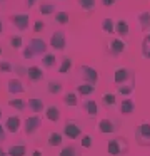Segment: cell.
I'll return each instance as SVG.
<instances>
[{
	"mask_svg": "<svg viewBox=\"0 0 150 156\" xmlns=\"http://www.w3.org/2000/svg\"><path fill=\"white\" fill-rule=\"evenodd\" d=\"M102 30L105 32V34H108V35L115 34V22H113V19H110V17L103 19L102 20Z\"/></svg>",
	"mask_w": 150,
	"mask_h": 156,
	"instance_id": "obj_29",
	"label": "cell"
},
{
	"mask_svg": "<svg viewBox=\"0 0 150 156\" xmlns=\"http://www.w3.org/2000/svg\"><path fill=\"white\" fill-rule=\"evenodd\" d=\"M22 55H23V59H33V57H35V54H33V51H32L30 45H23Z\"/></svg>",
	"mask_w": 150,
	"mask_h": 156,
	"instance_id": "obj_41",
	"label": "cell"
},
{
	"mask_svg": "<svg viewBox=\"0 0 150 156\" xmlns=\"http://www.w3.org/2000/svg\"><path fill=\"white\" fill-rule=\"evenodd\" d=\"M2 114H3V112H2V108H0V119H2Z\"/></svg>",
	"mask_w": 150,
	"mask_h": 156,
	"instance_id": "obj_49",
	"label": "cell"
},
{
	"mask_svg": "<svg viewBox=\"0 0 150 156\" xmlns=\"http://www.w3.org/2000/svg\"><path fill=\"white\" fill-rule=\"evenodd\" d=\"M5 139H7V129H5V126L0 124V143H3Z\"/></svg>",
	"mask_w": 150,
	"mask_h": 156,
	"instance_id": "obj_43",
	"label": "cell"
},
{
	"mask_svg": "<svg viewBox=\"0 0 150 156\" xmlns=\"http://www.w3.org/2000/svg\"><path fill=\"white\" fill-rule=\"evenodd\" d=\"M3 32V22H2V19H0V34Z\"/></svg>",
	"mask_w": 150,
	"mask_h": 156,
	"instance_id": "obj_48",
	"label": "cell"
},
{
	"mask_svg": "<svg viewBox=\"0 0 150 156\" xmlns=\"http://www.w3.org/2000/svg\"><path fill=\"white\" fill-rule=\"evenodd\" d=\"M80 144H82V148H85V149L92 148V136L90 134H82L80 136Z\"/></svg>",
	"mask_w": 150,
	"mask_h": 156,
	"instance_id": "obj_38",
	"label": "cell"
},
{
	"mask_svg": "<svg viewBox=\"0 0 150 156\" xmlns=\"http://www.w3.org/2000/svg\"><path fill=\"white\" fill-rule=\"evenodd\" d=\"M38 12L40 15H43V17H48V15H53L55 14V4L53 2H50V0H42L38 4Z\"/></svg>",
	"mask_w": 150,
	"mask_h": 156,
	"instance_id": "obj_18",
	"label": "cell"
},
{
	"mask_svg": "<svg viewBox=\"0 0 150 156\" xmlns=\"http://www.w3.org/2000/svg\"><path fill=\"white\" fill-rule=\"evenodd\" d=\"M72 67H73V61L68 57V55H65V57H62L58 72H60V74H67V72H70V69H72Z\"/></svg>",
	"mask_w": 150,
	"mask_h": 156,
	"instance_id": "obj_33",
	"label": "cell"
},
{
	"mask_svg": "<svg viewBox=\"0 0 150 156\" xmlns=\"http://www.w3.org/2000/svg\"><path fill=\"white\" fill-rule=\"evenodd\" d=\"M47 91L50 92L52 96H58V94H62V91H63V86H62V82L60 81H48L47 82Z\"/></svg>",
	"mask_w": 150,
	"mask_h": 156,
	"instance_id": "obj_25",
	"label": "cell"
},
{
	"mask_svg": "<svg viewBox=\"0 0 150 156\" xmlns=\"http://www.w3.org/2000/svg\"><path fill=\"white\" fill-rule=\"evenodd\" d=\"M0 55H2V45H0Z\"/></svg>",
	"mask_w": 150,
	"mask_h": 156,
	"instance_id": "obj_51",
	"label": "cell"
},
{
	"mask_svg": "<svg viewBox=\"0 0 150 156\" xmlns=\"http://www.w3.org/2000/svg\"><path fill=\"white\" fill-rule=\"evenodd\" d=\"M115 34L120 39H127L130 35V24L125 19H120V20L115 22Z\"/></svg>",
	"mask_w": 150,
	"mask_h": 156,
	"instance_id": "obj_15",
	"label": "cell"
},
{
	"mask_svg": "<svg viewBox=\"0 0 150 156\" xmlns=\"http://www.w3.org/2000/svg\"><path fill=\"white\" fill-rule=\"evenodd\" d=\"M63 104L68 106V108H75L77 104H78V98H77V92H67L65 96H63Z\"/></svg>",
	"mask_w": 150,
	"mask_h": 156,
	"instance_id": "obj_34",
	"label": "cell"
},
{
	"mask_svg": "<svg viewBox=\"0 0 150 156\" xmlns=\"http://www.w3.org/2000/svg\"><path fill=\"white\" fill-rule=\"evenodd\" d=\"M28 45L32 47L33 54H35V55H40V57L45 54V52H47V47H48V45H47V42L43 41V39H40V37H32V39L28 41Z\"/></svg>",
	"mask_w": 150,
	"mask_h": 156,
	"instance_id": "obj_14",
	"label": "cell"
},
{
	"mask_svg": "<svg viewBox=\"0 0 150 156\" xmlns=\"http://www.w3.org/2000/svg\"><path fill=\"white\" fill-rule=\"evenodd\" d=\"M7 92L12 96H18V94H23L25 92V86L20 79L13 77V79H8L7 81Z\"/></svg>",
	"mask_w": 150,
	"mask_h": 156,
	"instance_id": "obj_13",
	"label": "cell"
},
{
	"mask_svg": "<svg viewBox=\"0 0 150 156\" xmlns=\"http://www.w3.org/2000/svg\"><path fill=\"white\" fill-rule=\"evenodd\" d=\"M32 156H43V154H42V149H33V151H32Z\"/></svg>",
	"mask_w": 150,
	"mask_h": 156,
	"instance_id": "obj_46",
	"label": "cell"
},
{
	"mask_svg": "<svg viewBox=\"0 0 150 156\" xmlns=\"http://www.w3.org/2000/svg\"><path fill=\"white\" fill-rule=\"evenodd\" d=\"M40 128H42V119L37 114L30 116V118H27L25 121H23V131H25L27 136H33Z\"/></svg>",
	"mask_w": 150,
	"mask_h": 156,
	"instance_id": "obj_9",
	"label": "cell"
},
{
	"mask_svg": "<svg viewBox=\"0 0 150 156\" xmlns=\"http://www.w3.org/2000/svg\"><path fill=\"white\" fill-rule=\"evenodd\" d=\"M8 19L13 24V27H15L17 30H20V32L27 30L28 25H30V15L28 14H13V15H10Z\"/></svg>",
	"mask_w": 150,
	"mask_h": 156,
	"instance_id": "obj_10",
	"label": "cell"
},
{
	"mask_svg": "<svg viewBox=\"0 0 150 156\" xmlns=\"http://www.w3.org/2000/svg\"><path fill=\"white\" fill-rule=\"evenodd\" d=\"M78 76H80V79H82L83 82L95 84V86L98 84V79H100L98 71H97L95 67H92V66H88V64L78 66Z\"/></svg>",
	"mask_w": 150,
	"mask_h": 156,
	"instance_id": "obj_3",
	"label": "cell"
},
{
	"mask_svg": "<svg viewBox=\"0 0 150 156\" xmlns=\"http://www.w3.org/2000/svg\"><path fill=\"white\" fill-rule=\"evenodd\" d=\"M133 91H135V82H127V84L117 86V92L122 96H130Z\"/></svg>",
	"mask_w": 150,
	"mask_h": 156,
	"instance_id": "obj_31",
	"label": "cell"
},
{
	"mask_svg": "<svg viewBox=\"0 0 150 156\" xmlns=\"http://www.w3.org/2000/svg\"><path fill=\"white\" fill-rule=\"evenodd\" d=\"M0 156H8V151H7V149H3L2 146H0Z\"/></svg>",
	"mask_w": 150,
	"mask_h": 156,
	"instance_id": "obj_47",
	"label": "cell"
},
{
	"mask_svg": "<svg viewBox=\"0 0 150 156\" xmlns=\"http://www.w3.org/2000/svg\"><path fill=\"white\" fill-rule=\"evenodd\" d=\"M100 2H102L103 7H113L117 4V0H100Z\"/></svg>",
	"mask_w": 150,
	"mask_h": 156,
	"instance_id": "obj_44",
	"label": "cell"
},
{
	"mask_svg": "<svg viewBox=\"0 0 150 156\" xmlns=\"http://www.w3.org/2000/svg\"><path fill=\"white\" fill-rule=\"evenodd\" d=\"M0 72H3V74H10V72H13V66L10 64L8 61H0Z\"/></svg>",
	"mask_w": 150,
	"mask_h": 156,
	"instance_id": "obj_39",
	"label": "cell"
},
{
	"mask_svg": "<svg viewBox=\"0 0 150 156\" xmlns=\"http://www.w3.org/2000/svg\"><path fill=\"white\" fill-rule=\"evenodd\" d=\"M40 61H42V64H43V67H45V69H52L53 66L57 64V57L53 54H48V52H45Z\"/></svg>",
	"mask_w": 150,
	"mask_h": 156,
	"instance_id": "obj_32",
	"label": "cell"
},
{
	"mask_svg": "<svg viewBox=\"0 0 150 156\" xmlns=\"http://www.w3.org/2000/svg\"><path fill=\"white\" fill-rule=\"evenodd\" d=\"M20 128H22V119H20L18 114H12V116H8V118L5 119L7 133H10V134H17V133L20 131Z\"/></svg>",
	"mask_w": 150,
	"mask_h": 156,
	"instance_id": "obj_11",
	"label": "cell"
},
{
	"mask_svg": "<svg viewBox=\"0 0 150 156\" xmlns=\"http://www.w3.org/2000/svg\"><path fill=\"white\" fill-rule=\"evenodd\" d=\"M77 4L80 5V9H82L83 12H93L97 7V0H77Z\"/></svg>",
	"mask_w": 150,
	"mask_h": 156,
	"instance_id": "obj_30",
	"label": "cell"
},
{
	"mask_svg": "<svg viewBox=\"0 0 150 156\" xmlns=\"http://www.w3.org/2000/svg\"><path fill=\"white\" fill-rule=\"evenodd\" d=\"M13 72H17V76H18V77H27V67H23L22 64L13 66Z\"/></svg>",
	"mask_w": 150,
	"mask_h": 156,
	"instance_id": "obj_40",
	"label": "cell"
},
{
	"mask_svg": "<svg viewBox=\"0 0 150 156\" xmlns=\"http://www.w3.org/2000/svg\"><path fill=\"white\" fill-rule=\"evenodd\" d=\"M45 118L52 122H57L60 119V109L57 108L55 104H50V106H45Z\"/></svg>",
	"mask_w": 150,
	"mask_h": 156,
	"instance_id": "obj_20",
	"label": "cell"
},
{
	"mask_svg": "<svg viewBox=\"0 0 150 156\" xmlns=\"http://www.w3.org/2000/svg\"><path fill=\"white\" fill-rule=\"evenodd\" d=\"M120 129V121L117 118H102L98 121V131L102 134H113Z\"/></svg>",
	"mask_w": 150,
	"mask_h": 156,
	"instance_id": "obj_7",
	"label": "cell"
},
{
	"mask_svg": "<svg viewBox=\"0 0 150 156\" xmlns=\"http://www.w3.org/2000/svg\"><path fill=\"white\" fill-rule=\"evenodd\" d=\"M47 143H48V146H52V148L62 146V143H63V134H62V133H57V131L48 133V136H47Z\"/></svg>",
	"mask_w": 150,
	"mask_h": 156,
	"instance_id": "obj_22",
	"label": "cell"
},
{
	"mask_svg": "<svg viewBox=\"0 0 150 156\" xmlns=\"http://www.w3.org/2000/svg\"><path fill=\"white\" fill-rule=\"evenodd\" d=\"M82 108H83V111L87 112V116L92 118V119L100 114V104H97V101H93V99H83Z\"/></svg>",
	"mask_w": 150,
	"mask_h": 156,
	"instance_id": "obj_12",
	"label": "cell"
},
{
	"mask_svg": "<svg viewBox=\"0 0 150 156\" xmlns=\"http://www.w3.org/2000/svg\"><path fill=\"white\" fill-rule=\"evenodd\" d=\"M142 55L145 59H150V34H147L142 41Z\"/></svg>",
	"mask_w": 150,
	"mask_h": 156,
	"instance_id": "obj_37",
	"label": "cell"
},
{
	"mask_svg": "<svg viewBox=\"0 0 150 156\" xmlns=\"http://www.w3.org/2000/svg\"><path fill=\"white\" fill-rule=\"evenodd\" d=\"M82 134V124L75 119H67L63 124V136H67L68 139H78Z\"/></svg>",
	"mask_w": 150,
	"mask_h": 156,
	"instance_id": "obj_6",
	"label": "cell"
},
{
	"mask_svg": "<svg viewBox=\"0 0 150 156\" xmlns=\"http://www.w3.org/2000/svg\"><path fill=\"white\" fill-rule=\"evenodd\" d=\"M8 45L13 49V51H20V49H23L22 35H12V37H8Z\"/></svg>",
	"mask_w": 150,
	"mask_h": 156,
	"instance_id": "obj_35",
	"label": "cell"
},
{
	"mask_svg": "<svg viewBox=\"0 0 150 156\" xmlns=\"http://www.w3.org/2000/svg\"><path fill=\"white\" fill-rule=\"evenodd\" d=\"M2 4H5V0H0V5H2Z\"/></svg>",
	"mask_w": 150,
	"mask_h": 156,
	"instance_id": "obj_50",
	"label": "cell"
},
{
	"mask_svg": "<svg viewBox=\"0 0 150 156\" xmlns=\"http://www.w3.org/2000/svg\"><path fill=\"white\" fill-rule=\"evenodd\" d=\"M53 20L60 25H67L70 22V14L65 10H57L55 14H53Z\"/></svg>",
	"mask_w": 150,
	"mask_h": 156,
	"instance_id": "obj_27",
	"label": "cell"
},
{
	"mask_svg": "<svg viewBox=\"0 0 150 156\" xmlns=\"http://www.w3.org/2000/svg\"><path fill=\"white\" fill-rule=\"evenodd\" d=\"M100 102H102L103 108L112 109L117 106V96L113 94V92H105V94L102 96V99H100Z\"/></svg>",
	"mask_w": 150,
	"mask_h": 156,
	"instance_id": "obj_24",
	"label": "cell"
},
{
	"mask_svg": "<svg viewBox=\"0 0 150 156\" xmlns=\"http://www.w3.org/2000/svg\"><path fill=\"white\" fill-rule=\"evenodd\" d=\"M135 141L143 148L150 146V122L143 121L135 128Z\"/></svg>",
	"mask_w": 150,
	"mask_h": 156,
	"instance_id": "obj_4",
	"label": "cell"
},
{
	"mask_svg": "<svg viewBox=\"0 0 150 156\" xmlns=\"http://www.w3.org/2000/svg\"><path fill=\"white\" fill-rule=\"evenodd\" d=\"M107 151H108L110 156H125L128 153V143H127L125 138L117 136V138L110 139L107 143Z\"/></svg>",
	"mask_w": 150,
	"mask_h": 156,
	"instance_id": "obj_1",
	"label": "cell"
},
{
	"mask_svg": "<svg viewBox=\"0 0 150 156\" xmlns=\"http://www.w3.org/2000/svg\"><path fill=\"white\" fill-rule=\"evenodd\" d=\"M7 104H8L12 109H17L18 112H22L23 109L27 108V102L23 101V99H18V98H15V99H8V102H7Z\"/></svg>",
	"mask_w": 150,
	"mask_h": 156,
	"instance_id": "obj_36",
	"label": "cell"
},
{
	"mask_svg": "<svg viewBox=\"0 0 150 156\" xmlns=\"http://www.w3.org/2000/svg\"><path fill=\"white\" fill-rule=\"evenodd\" d=\"M48 45L53 49V51H58V52L65 51V47H67V35H65V32L63 30H55L52 35H50V44Z\"/></svg>",
	"mask_w": 150,
	"mask_h": 156,
	"instance_id": "obj_8",
	"label": "cell"
},
{
	"mask_svg": "<svg viewBox=\"0 0 150 156\" xmlns=\"http://www.w3.org/2000/svg\"><path fill=\"white\" fill-rule=\"evenodd\" d=\"M7 151H8V156H27V153H28V149H27L25 144H12L7 148Z\"/></svg>",
	"mask_w": 150,
	"mask_h": 156,
	"instance_id": "obj_23",
	"label": "cell"
},
{
	"mask_svg": "<svg viewBox=\"0 0 150 156\" xmlns=\"http://www.w3.org/2000/svg\"><path fill=\"white\" fill-rule=\"evenodd\" d=\"M37 5V0H25V7L27 9H32Z\"/></svg>",
	"mask_w": 150,
	"mask_h": 156,
	"instance_id": "obj_45",
	"label": "cell"
},
{
	"mask_svg": "<svg viewBox=\"0 0 150 156\" xmlns=\"http://www.w3.org/2000/svg\"><path fill=\"white\" fill-rule=\"evenodd\" d=\"M27 106H28V109L32 112H35V114H38V112H42L43 109H45V104H43V101L40 98H30L28 101H27Z\"/></svg>",
	"mask_w": 150,
	"mask_h": 156,
	"instance_id": "obj_19",
	"label": "cell"
},
{
	"mask_svg": "<svg viewBox=\"0 0 150 156\" xmlns=\"http://www.w3.org/2000/svg\"><path fill=\"white\" fill-rule=\"evenodd\" d=\"M118 108H120V114L128 118V116H132L133 112H135V102H133L132 99H122Z\"/></svg>",
	"mask_w": 150,
	"mask_h": 156,
	"instance_id": "obj_17",
	"label": "cell"
},
{
	"mask_svg": "<svg viewBox=\"0 0 150 156\" xmlns=\"http://www.w3.org/2000/svg\"><path fill=\"white\" fill-rule=\"evenodd\" d=\"M113 82L117 86L127 84V82H135V72L128 67H117L113 72Z\"/></svg>",
	"mask_w": 150,
	"mask_h": 156,
	"instance_id": "obj_5",
	"label": "cell"
},
{
	"mask_svg": "<svg viewBox=\"0 0 150 156\" xmlns=\"http://www.w3.org/2000/svg\"><path fill=\"white\" fill-rule=\"evenodd\" d=\"M43 76H45V72L38 66H30V67H27V79L30 82H40L43 79Z\"/></svg>",
	"mask_w": 150,
	"mask_h": 156,
	"instance_id": "obj_16",
	"label": "cell"
},
{
	"mask_svg": "<svg viewBox=\"0 0 150 156\" xmlns=\"http://www.w3.org/2000/svg\"><path fill=\"white\" fill-rule=\"evenodd\" d=\"M127 49H128L127 42L123 41V39H120V37L110 39V41L105 42V51H107V54L113 55V57H118V55H122L123 52H127Z\"/></svg>",
	"mask_w": 150,
	"mask_h": 156,
	"instance_id": "obj_2",
	"label": "cell"
},
{
	"mask_svg": "<svg viewBox=\"0 0 150 156\" xmlns=\"http://www.w3.org/2000/svg\"><path fill=\"white\" fill-rule=\"evenodd\" d=\"M43 29H45V22L43 20H35V24H33V32H42Z\"/></svg>",
	"mask_w": 150,
	"mask_h": 156,
	"instance_id": "obj_42",
	"label": "cell"
},
{
	"mask_svg": "<svg viewBox=\"0 0 150 156\" xmlns=\"http://www.w3.org/2000/svg\"><path fill=\"white\" fill-rule=\"evenodd\" d=\"M58 156H82V153L75 144H68V146H63L62 151L58 153Z\"/></svg>",
	"mask_w": 150,
	"mask_h": 156,
	"instance_id": "obj_28",
	"label": "cell"
},
{
	"mask_svg": "<svg viewBox=\"0 0 150 156\" xmlns=\"http://www.w3.org/2000/svg\"><path fill=\"white\" fill-rule=\"evenodd\" d=\"M137 20H138V24H140V30L147 32L150 29V12L148 10L140 12V14L137 15Z\"/></svg>",
	"mask_w": 150,
	"mask_h": 156,
	"instance_id": "obj_21",
	"label": "cell"
},
{
	"mask_svg": "<svg viewBox=\"0 0 150 156\" xmlns=\"http://www.w3.org/2000/svg\"><path fill=\"white\" fill-rule=\"evenodd\" d=\"M95 89H97V86L88 84V82H82V84L77 86V92H78L80 96H90V94L95 92Z\"/></svg>",
	"mask_w": 150,
	"mask_h": 156,
	"instance_id": "obj_26",
	"label": "cell"
}]
</instances>
